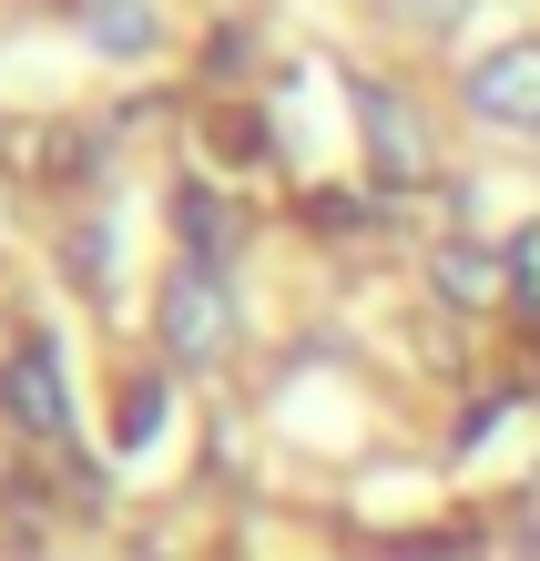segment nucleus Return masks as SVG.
Here are the masks:
<instances>
[{
	"label": "nucleus",
	"instance_id": "1",
	"mask_svg": "<svg viewBox=\"0 0 540 561\" xmlns=\"http://www.w3.org/2000/svg\"><path fill=\"white\" fill-rule=\"evenodd\" d=\"M225 337H234V307H225V286H215V266H184L163 276V347L184 357V368H215L225 357Z\"/></svg>",
	"mask_w": 540,
	"mask_h": 561
},
{
	"label": "nucleus",
	"instance_id": "2",
	"mask_svg": "<svg viewBox=\"0 0 540 561\" xmlns=\"http://www.w3.org/2000/svg\"><path fill=\"white\" fill-rule=\"evenodd\" d=\"M0 409H11L21 439H61L72 428V378H61V347L51 337H21L11 368H0Z\"/></svg>",
	"mask_w": 540,
	"mask_h": 561
},
{
	"label": "nucleus",
	"instance_id": "3",
	"mask_svg": "<svg viewBox=\"0 0 540 561\" xmlns=\"http://www.w3.org/2000/svg\"><path fill=\"white\" fill-rule=\"evenodd\" d=\"M469 113L499 123V134H540V42H510L469 72Z\"/></svg>",
	"mask_w": 540,
	"mask_h": 561
},
{
	"label": "nucleus",
	"instance_id": "4",
	"mask_svg": "<svg viewBox=\"0 0 540 561\" xmlns=\"http://www.w3.org/2000/svg\"><path fill=\"white\" fill-rule=\"evenodd\" d=\"M357 123H367V153H378V174H388V184H418V174H428L418 113L398 103V92H378V82H367V92H357Z\"/></svg>",
	"mask_w": 540,
	"mask_h": 561
},
{
	"label": "nucleus",
	"instance_id": "5",
	"mask_svg": "<svg viewBox=\"0 0 540 561\" xmlns=\"http://www.w3.org/2000/svg\"><path fill=\"white\" fill-rule=\"evenodd\" d=\"M499 286H510V255H480V245H449V255H438V296H459V307H490Z\"/></svg>",
	"mask_w": 540,
	"mask_h": 561
},
{
	"label": "nucleus",
	"instance_id": "6",
	"mask_svg": "<svg viewBox=\"0 0 540 561\" xmlns=\"http://www.w3.org/2000/svg\"><path fill=\"white\" fill-rule=\"evenodd\" d=\"M92 42L103 51H153V11L143 0H92Z\"/></svg>",
	"mask_w": 540,
	"mask_h": 561
},
{
	"label": "nucleus",
	"instance_id": "7",
	"mask_svg": "<svg viewBox=\"0 0 540 561\" xmlns=\"http://www.w3.org/2000/svg\"><path fill=\"white\" fill-rule=\"evenodd\" d=\"M153 428H163V388H153V378H133V388H123V449H143Z\"/></svg>",
	"mask_w": 540,
	"mask_h": 561
},
{
	"label": "nucleus",
	"instance_id": "8",
	"mask_svg": "<svg viewBox=\"0 0 540 561\" xmlns=\"http://www.w3.org/2000/svg\"><path fill=\"white\" fill-rule=\"evenodd\" d=\"M510 296H530V307H540V225H520V236H510Z\"/></svg>",
	"mask_w": 540,
	"mask_h": 561
}]
</instances>
